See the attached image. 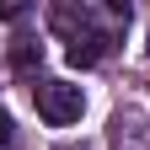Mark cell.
<instances>
[{"label":"cell","instance_id":"cell-4","mask_svg":"<svg viewBox=\"0 0 150 150\" xmlns=\"http://www.w3.org/2000/svg\"><path fill=\"white\" fill-rule=\"evenodd\" d=\"M16 16H27L22 0H0V22H16Z\"/></svg>","mask_w":150,"mask_h":150},{"label":"cell","instance_id":"cell-3","mask_svg":"<svg viewBox=\"0 0 150 150\" xmlns=\"http://www.w3.org/2000/svg\"><path fill=\"white\" fill-rule=\"evenodd\" d=\"M11 64H16V75H32L38 64H43V43H32V38H16V43H11Z\"/></svg>","mask_w":150,"mask_h":150},{"label":"cell","instance_id":"cell-1","mask_svg":"<svg viewBox=\"0 0 150 150\" xmlns=\"http://www.w3.org/2000/svg\"><path fill=\"white\" fill-rule=\"evenodd\" d=\"M32 102H38V112H43L54 129H64V123H75L86 112V91L70 86V81H38L32 86Z\"/></svg>","mask_w":150,"mask_h":150},{"label":"cell","instance_id":"cell-5","mask_svg":"<svg viewBox=\"0 0 150 150\" xmlns=\"http://www.w3.org/2000/svg\"><path fill=\"white\" fill-rule=\"evenodd\" d=\"M11 139H16V123H11V112L0 107V145H11Z\"/></svg>","mask_w":150,"mask_h":150},{"label":"cell","instance_id":"cell-2","mask_svg":"<svg viewBox=\"0 0 150 150\" xmlns=\"http://www.w3.org/2000/svg\"><path fill=\"white\" fill-rule=\"evenodd\" d=\"M112 38H118V32H86V38H75V43L64 48V59H70L75 70H86V64H97L102 54L112 48Z\"/></svg>","mask_w":150,"mask_h":150}]
</instances>
